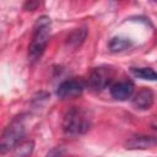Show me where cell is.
Instances as JSON below:
<instances>
[{
    "label": "cell",
    "mask_w": 157,
    "mask_h": 157,
    "mask_svg": "<svg viewBox=\"0 0 157 157\" xmlns=\"http://www.w3.org/2000/svg\"><path fill=\"white\" fill-rule=\"evenodd\" d=\"M91 120L85 110L77 107L70 108L63 119V129L70 135H81L90 130Z\"/></svg>",
    "instance_id": "cell-2"
},
{
    "label": "cell",
    "mask_w": 157,
    "mask_h": 157,
    "mask_svg": "<svg viewBox=\"0 0 157 157\" xmlns=\"http://www.w3.org/2000/svg\"><path fill=\"white\" fill-rule=\"evenodd\" d=\"M38 2H26L25 4V9H29V10H33L34 6H37Z\"/></svg>",
    "instance_id": "cell-14"
},
{
    "label": "cell",
    "mask_w": 157,
    "mask_h": 157,
    "mask_svg": "<svg viewBox=\"0 0 157 157\" xmlns=\"http://www.w3.org/2000/svg\"><path fill=\"white\" fill-rule=\"evenodd\" d=\"M86 34H87V31L85 29V28H76V29H74L69 36H67V38H66V44L69 45V47H71V48H77V47H80L82 43H83V40H85V38H86Z\"/></svg>",
    "instance_id": "cell-9"
},
{
    "label": "cell",
    "mask_w": 157,
    "mask_h": 157,
    "mask_svg": "<svg viewBox=\"0 0 157 157\" xmlns=\"http://www.w3.org/2000/svg\"><path fill=\"white\" fill-rule=\"evenodd\" d=\"M131 72L134 76L142 78V80H150L155 81L156 80V72L151 67H131Z\"/></svg>",
    "instance_id": "cell-10"
},
{
    "label": "cell",
    "mask_w": 157,
    "mask_h": 157,
    "mask_svg": "<svg viewBox=\"0 0 157 157\" xmlns=\"http://www.w3.org/2000/svg\"><path fill=\"white\" fill-rule=\"evenodd\" d=\"M153 101H155V93H153V91L151 88L144 87V88H141L134 96L131 103H132V105L135 108L146 110V109H150L152 107Z\"/></svg>",
    "instance_id": "cell-7"
},
{
    "label": "cell",
    "mask_w": 157,
    "mask_h": 157,
    "mask_svg": "<svg viewBox=\"0 0 157 157\" xmlns=\"http://www.w3.org/2000/svg\"><path fill=\"white\" fill-rule=\"evenodd\" d=\"M33 147H34L33 141H25L18 146H16V152L17 155H20V157H27L28 155L32 153Z\"/></svg>",
    "instance_id": "cell-12"
},
{
    "label": "cell",
    "mask_w": 157,
    "mask_h": 157,
    "mask_svg": "<svg viewBox=\"0 0 157 157\" xmlns=\"http://www.w3.org/2000/svg\"><path fill=\"white\" fill-rule=\"evenodd\" d=\"M130 45H131V42L128 38H123V37H114L109 42V49L114 53L121 52V50L129 48Z\"/></svg>",
    "instance_id": "cell-11"
},
{
    "label": "cell",
    "mask_w": 157,
    "mask_h": 157,
    "mask_svg": "<svg viewBox=\"0 0 157 157\" xmlns=\"http://www.w3.org/2000/svg\"><path fill=\"white\" fill-rule=\"evenodd\" d=\"M112 77H113V72L109 67H104V66L96 67L91 72L86 85H88L92 90L98 91L104 88L107 85H109V82L112 81Z\"/></svg>",
    "instance_id": "cell-5"
},
{
    "label": "cell",
    "mask_w": 157,
    "mask_h": 157,
    "mask_svg": "<svg viewBox=\"0 0 157 157\" xmlns=\"http://www.w3.org/2000/svg\"><path fill=\"white\" fill-rule=\"evenodd\" d=\"M63 155H64L63 148H61V147H55V148H53V150L48 153L47 157H61Z\"/></svg>",
    "instance_id": "cell-13"
},
{
    "label": "cell",
    "mask_w": 157,
    "mask_h": 157,
    "mask_svg": "<svg viewBox=\"0 0 157 157\" xmlns=\"http://www.w3.org/2000/svg\"><path fill=\"white\" fill-rule=\"evenodd\" d=\"M86 88V82L82 78H70L63 81L58 90H56V96L59 98H71L81 94L83 90Z\"/></svg>",
    "instance_id": "cell-4"
},
{
    "label": "cell",
    "mask_w": 157,
    "mask_h": 157,
    "mask_svg": "<svg viewBox=\"0 0 157 157\" xmlns=\"http://www.w3.org/2000/svg\"><path fill=\"white\" fill-rule=\"evenodd\" d=\"M26 132L25 126V119L23 117L15 118L4 130L2 135L0 136V153H6L13 147L17 146V144L21 141Z\"/></svg>",
    "instance_id": "cell-3"
},
{
    "label": "cell",
    "mask_w": 157,
    "mask_h": 157,
    "mask_svg": "<svg viewBox=\"0 0 157 157\" xmlns=\"http://www.w3.org/2000/svg\"><path fill=\"white\" fill-rule=\"evenodd\" d=\"M50 26L52 22L48 16H40L36 21L33 37L28 48V58L31 60H38L43 55L50 37Z\"/></svg>",
    "instance_id": "cell-1"
},
{
    "label": "cell",
    "mask_w": 157,
    "mask_h": 157,
    "mask_svg": "<svg viewBox=\"0 0 157 157\" xmlns=\"http://www.w3.org/2000/svg\"><path fill=\"white\" fill-rule=\"evenodd\" d=\"M156 144V139L152 136H145V135H137V136H132L130 137L125 146L129 150H146L150 147H153Z\"/></svg>",
    "instance_id": "cell-8"
},
{
    "label": "cell",
    "mask_w": 157,
    "mask_h": 157,
    "mask_svg": "<svg viewBox=\"0 0 157 157\" xmlns=\"http://www.w3.org/2000/svg\"><path fill=\"white\" fill-rule=\"evenodd\" d=\"M134 88L135 86L131 80H121L113 83L109 88V92L114 99L125 101L131 97V94L134 93Z\"/></svg>",
    "instance_id": "cell-6"
}]
</instances>
